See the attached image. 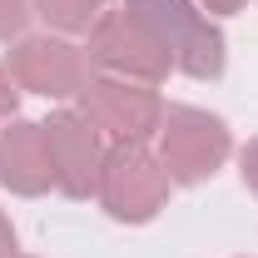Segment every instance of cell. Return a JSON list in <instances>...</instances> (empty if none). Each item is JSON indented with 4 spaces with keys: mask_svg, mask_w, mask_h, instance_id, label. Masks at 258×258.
<instances>
[{
    "mask_svg": "<svg viewBox=\"0 0 258 258\" xmlns=\"http://www.w3.org/2000/svg\"><path fill=\"white\" fill-rule=\"evenodd\" d=\"M164 149H169V169H174L179 179H204V174H214V164L224 159L228 139H224V124H219V119L194 114V109H179V114H169Z\"/></svg>",
    "mask_w": 258,
    "mask_h": 258,
    "instance_id": "6da1fadb",
    "label": "cell"
},
{
    "mask_svg": "<svg viewBox=\"0 0 258 258\" xmlns=\"http://www.w3.org/2000/svg\"><path fill=\"white\" fill-rule=\"evenodd\" d=\"M104 194L119 219H149L164 194V179L154 174V159L144 149H114L109 174H104Z\"/></svg>",
    "mask_w": 258,
    "mask_h": 258,
    "instance_id": "7a4b0ae2",
    "label": "cell"
},
{
    "mask_svg": "<svg viewBox=\"0 0 258 258\" xmlns=\"http://www.w3.org/2000/svg\"><path fill=\"white\" fill-rule=\"evenodd\" d=\"M45 149H50V169H60L64 189L85 194L95 184V139L80 119H70V114L50 119L45 124Z\"/></svg>",
    "mask_w": 258,
    "mask_h": 258,
    "instance_id": "3957f363",
    "label": "cell"
},
{
    "mask_svg": "<svg viewBox=\"0 0 258 258\" xmlns=\"http://www.w3.org/2000/svg\"><path fill=\"white\" fill-rule=\"evenodd\" d=\"M20 75L30 80V85H40L45 95H70V85H75V55L64 50V45H25L20 50Z\"/></svg>",
    "mask_w": 258,
    "mask_h": 258,
    "instance_id": "277c9868",
    "label": "cell"
},
{
    "mask_svg": "<svg viewBox=\"0 0 258 258\" xmlns=\"http://www.w3.org/2000/svg\"><path fill=\"white\" fill-rule=\"evenodd\" d=\"M95 95L109 99V109H99V119L114 129V134H134L144 114H154V99H149V95H134V99H129L119 85H95Z\"/></svg>",
    "mask_w": 258,
    "mask_h": 258,
    "instance_id": "5b68a950",
    "label": "cell"
},
{
    "mask_svg": "<svg viewBox=\"0 0 258 258\" xmlns=\"http://www.w3.org/2000/svg\"><path fill=\"white\" fill-rule=\"evenodd\" d=\"M40 5H45V15H55L60 25H85V20H90L85 10H95L99 0H40Z\"/></svg>",
    "mask_w": 258,
    "mask_h": 258,
    "instance_id": "8992f818",
    "label": "cell"
},
{
    "mask_svg": "<svg viewBox=\"0 0 258 258\" xmlns=\"http://www.w3.org/2000/svg\"><path fill=\"white\" fill-rule=\"evenodd\" d=\"M20 20H25V5L20 0H0V35H10Z\"/></svg>",
    "mask_w": 258,
    "mask_h": 258,
    "instance_id": "52a82bcc",
    "label": "cell"
},
{
    "mask_svg": "<svg viewBox=\"0 0 258 258\" xmlns=\"http://www.w3.org/2000/svg\"><path fill=\"white\" fill-rule=\"evenodd\" d=\"M243 174H248V179L258 184V144H253V154H248V169H243Z\"/></svg>",
    "mask_w": 258,
    "mask_h": 258,
    "instance_id": "ba28073f",
    "label": "cell"
},
{
    "mask_svg": "<svg viewBox=\"0 0 258 258\" xmlns=\"http://www.w3.org/2000/svg\"><path fill=\"white\" fill-rule=\"evenodd\" d=\"M0 109H10V95H5V80H0Z\"/></svg>",
    "mask_w": 258,
    "mask_h": 258,
    "instance_id": "9c48e42d",
    "label": "cell"
},
{
    "mask_svg": "<svg viewBox=\"0 0 258 258\" xmlns=\"http://www.w3.org/2000/svg\"><path fill=\"white\" fill-rule=\"evenodd\" d=\"M209 5H219V10H233V5H238V0H209Z\"/></svg>",
    "mask_w": 258,
    "mask_h": 258,
    "instance_id": "30bf717a",
    "label": "cell"
},
{
    "mask_svg": "<svg viewBox=\"0 0 258 258\" xmlns=\"http://www.w3.org/2000/svg\"><path fill=\"white\" fill-rule=\"evenodd\" d=\"M5 243H10V228H5V224H0V248H5Z\"/></svg>",
    "mask_w": 258,
    "mask_h": 258,
    "instance_id": "8fae6325",
    "label": "cell"
}]
</instances>
